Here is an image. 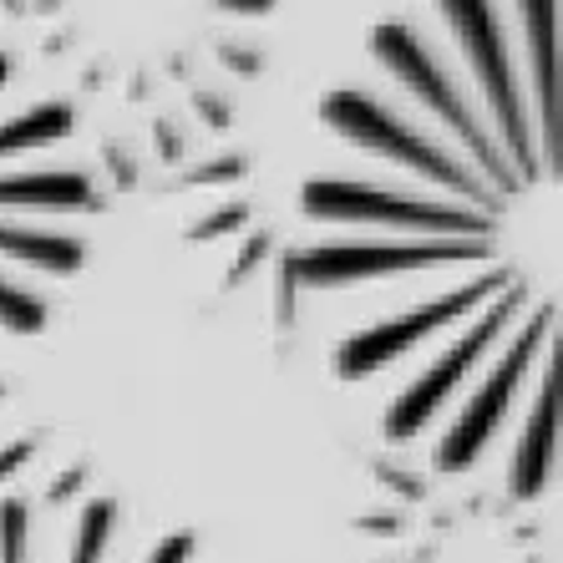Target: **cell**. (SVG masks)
I'll list each match as a JSON object with an SVG mask.
<instances>
[{
	"label": "cell",
	"mask_w": 563,
	"mask_h": 563,
	"mask_svg": "<svg viewBox=\"0 0 563 563\" xmlns=\"http://www.w3.org/2000/svg\"><path fill=\"white\" fill-rule=\"evenodd\" d=\"M371 56H376L386 71H391L401 87H407L411 97H417L427 112H437V118L446 122V128L457 132L462 143H467V153L483 163V173L493 178V188H498L503 198H518L523 194V178L508 168V157H503V147L493 143L483 132V122H477V112L467 107V97H462V87L452 81V71H446L442 62H437V52L427 46V41L417 36V31L407 26V21H386V26L371 31Z\"/></svg>",
	"instance_id": "1"
},
{
	"label": "cell",
	"mask_w": 563,
	"mask_h": 563,
	"mask_svg": "<svg viewBox=\"0 0 563 563\" xmlns=\"http://www.w3.org/2000/svg\"><path fill=\"white\" fill-rule=\"evenodd\" d=\"M320 118L341 132V137H351L355 147H366L376 157H391L401 168L421 173L427 184H442L452 194H462L467 203H483V213H493V219H503V209H508V198L498 188L483 184L472 168H462L457 157L446 153V147H437L432 137H421L417 128H407L391 107L376 102L371 92H330L320 102Z\"/></svg>",
	"instance_id": "2"
},
{
	"label": "cell",
	"mask_w": 563,
	"mask_h": 563,
	"mask_svg": "<svg viewBox=\"0 0 563 563\" xmlns=\"http://www.w3.org/2000/svg\"><path fill=\"white\" fill-rule=\"evenodd\" d=\"M442 21L452 26L457 46L467 52V66L477 87L487 97V112L503 132V147H508V168L523 178L528 188L543 178V163H538V143H533V122H528L523 92H518V71H512L508 56V36H503L498 5L493 0H437Z\"/></svg>",
	"instance_id": "3"
},
{
	"label": "cell",
	"mask_w": 563,
	"mask_h": 563,
	"mask_svg": "<svg viewBox=\"0 0 563 563\" xmlns=\"http://www.w3.org/2000/svg\"><path fill=\"white\" fill-rule=\"evenodd\" d=\"M300 209L320 223H386V229H421V234H498L493 213L446 209L432 198H407L401 188L351 184V178H310Z\"/></svg>",
	"instance_id": "4"
},
{
	"label": "cell",
	"mask_w": 563,
	"mask_h": 563,
	"mask_svg": "<svg viewBox=\"0 0 563 563\" xmlns=\"http://www.w3.org/2000/svg\"><path fill=\"white\" fill-rule=\"evenodd\" d=\"M493 244H467V239H437V244H320V250H289L285 264L295 285L335 289L351 279L376 275H411V269H442V264L487 260Z\"/></svg>",
	"instance_id": "5"
},
{
	"label": "cell",
	"mask_w": 563,
	"mask_h": 563,
	"mask_svg": "<svg viewBox=\"0 0 563 563\" xmlns=\"http://www.w3.org/2000/svg\"><path fill=\"white\" fill-rule=\"evenodd\" d=\"M549 335H553V305H538V310L528 314V325L518 330V341L503 351L498 371L483 380V391L472 396V407L462 411V417L452 421V432L442 437V446H437V472H462L483 457V446L493 442V432L503 427L512 396H518L528 366H533V355L543 351Z\"/></svg>",
	"instance_id": "6"
},
{
	"label": "cell",
	"mask_w": 563,
	"mask_h": 563,
	"mask_svg": "<svg viewBox=\"0 0 563 563\" xmlns=\"http://www.w3.org/2000/svg\"><path fill=\"white\" fill-rule=\"evenodd\" d=\"M523 300H528V285H508L498 300L477 314V325H472L467 335H462V341L452 345V351H446L432 371H427V376H417L407 391L396 396V407L386 411V437H391V442H407V437H417L421 427L432 421V411L442 407L452 391H457V380L467 376V371L477 366V355H483L487 345H493L503 330H508L512 310H518Z\"/></svg>",
	"instance_id": "7"
},
{
	"label": "cell",
	"mask_w": 563,
	"mask_h": 563,
	"mask_svg": "<svg viewBox=\"0 0 563 563\" xmlns=\"http://www.w3.org/2000/svg\"><path fill=\"white\" fill-rule=\"evenodd\" d=\"M512 285V275H483L477 285H462V289H446L442 300L421 305V310L401 314V320H386V325H371L361 330V335H351V341L335 351V376L341 380H361L371 376V371H380L386 361H396V355H407L411 345L421 341V335H432V330H442L446 320H457V314H467L472 305L493 300V295H503V289Z\"/></svg>",
	"instance_id": "8"
},
{
	"label": "cell",
	"mask_w": 563,
	"mask_h": 563,
	"mask_svg": "<svg viewBox=\"0 0 563 563\" xmlns=\"http://www.w3.org/2000/svg\"><path fill=\"white\" fill-rule=\"evenodd\" d=\"M518 5V21H523L528 36V71H533V97H538V128H543V147L538 153L549 157V173L559 178V0H512ZM538 157V163H543Z\"/></svg>",
	"instance_id": "9"
},
{
	"label": "cell",
	"mask_w": 563,
	"mask_h": 563,
	"mask_svg": "<svg viewBox=\"0 0 563 563\" xmlns=\"http://www.w3.org/2000/svg\"><path fill=\"white\" fill-rule=\"evenodd\" d=\"M553 462H559V361H549V376H543L538 401L528 411L523 442H518V457H512V498L518 503L543 498Z\"/></svg>",
	"instance_id": "10"
},
{
	"label": "cell",
	"mask_w": 563,
	"mask_h": 563,
	"mask_svg": "<svg viewBox=\"0 0 563 563\" xmlns=\"http://www.w3.org/2000/svg\"><path fill=\"white\" fill-rule=\"evenodd\" d=\"M0 203L5 209H97L92 184L81 173H21V178H0Z\"/></svg>",
	"instance_id": "11"
},
{
	"label": "cell",
	"mask_w": 563,
	"mask_h": 563,
	"mask_svg": "<svg viewBox=\"0 0 563 563\" xmlns=\"http://www.w3.org/2000/svg\"><path fill=\"white\" fill-rule=\"evenodd\" d=\"M0 254L36 264L46 275H77L87 264V244L81 239L52 234V229H11V223H0Z\"/></svg>",
	"instance_id": "12"
},
{
	"label": "cell",
	"mask_w": 563,
	"mask_h": 563,
	"mask_svg": "<svg viewBox=\"0 0 563 563\" xmlns=\"http://www.w3.org/2000/svg\"><path fill=\"white\" fill-rule=\"evenodd\" d=\"M71 132V107L66 102H41L21 112L15 122H0V157L5 153H36V147L56 143Z\"/></svg>",
	"instance_id": "13"
},
{
	"label": "cell",
	"mask_w": 563,
	"mask_h": 563,
	"mask_svg": "<svg viewBox=\"0 0 563 563\" xmlns=\"http://www.w3.org/2000/svg\"><path fill=\"white\" fill-rule=\"evenodd\" d=\"M112 523H118V503L97 498L81 508L77 518V538H71V559L66 563H97L107 553V538H112Z\"/></svg>",
	"instance_id": "14"
},
{
	"label": "cell",
	"mask_w": 563,
	"mask_h": 563,
	"mask_svg": "<svg viewBox=\"0 0 563 563\" xmlns=\"http://www.w3.org/2000/svg\"><path fill=\"white\" fill-rule=\"evenodd\" d=\"M0 325L5 330H21V335H36L46 325V300L26 295V289H15L0 279Z\"/></svg>",
	"instance_id": "15"
},
{
	"label": "cell",
	"mask_w": 563,
	"mask_h": 563,
	"mask_svg": "<svg viewBox=\"0 0 563 563\" xmlns=\"http://www.w3.org/2000/svg\"><path fill=\"white\" fill-rule=\"evenodd\" d=\"M31 508L26 498H0V563H26Z\"/></svg>",
	"instance_id": "16"
},
{
	"label": "cell",
	"mask_w": 563,
	"mask_h": 563,
	"mask_svg": "<svg viewBox=\"0 0 563 563\" xmlns=\"http://www.w3.org/2000/svg\"><path fill=\"white\" fill-rule=\"evenodd\" d=\"M250 173V157H209V163H198V168H188V184H239Z\"/></svg>",
	"instance_id": "17"
},
{
	"label": "cell",
	"mask_w": 563,
	"mask_h": 563,
	"mask_svg": "<svg viewBox=\"0 0 563 563\" xmlns=\"http://www.w3.org/2000/svg\"><path fill=\"white\" fill-rule=\"evenodd\" d=\"M239 223H250V209H244V203H229V209H213L209 219H198V223H194V234H188V239L209 244V239L229 234V229H239Z\"/></svg>",
	"instance_id": "18"
},
{
	"label": "cell",
	"mask_w": 563,
	"mask_h": 563,
	"mask_svg": "<svg viewBox=\"0 0 563 563\" xmlns=\"http://www.w3.org/2000/svg\"><path fill=\"white\" fill-rule=\"evenodd\" d=\"M188 553H194V533H168L143 563H188Z\"/></svg>",
	"instance_id": "19"
},
{
	"label": "cell",
	"mask_w": 563,
	"mask_h": 563,
	"mask_svg": "<svg viewBox=\"0 0 563 563\" xmlns=\"http://www.w3.org/2000/svg\"><path fill=\"white\" fill-rule=\"evenodd\" d=\"M264 254H269V239H264V234H250V244H244V254H239V260H234V269H229V285H244V279H250V269L264 260Z\"/></svg>",
	"instance_id": "20"
},
{
	"label": "cell",
	"mask_w": 563,
	"mask_h": 563,
	"mask_svg": "<svg viewBox=\"0 0 563 563\" xmlns=\"http://www.w3.org/2000/svg\"><path fill=\"white\" fill-rule=\"evenodd\" d=\"M41 452L36 437H26V442H11V446H0V477H11V472H21L31 457Z\"/></svg>",
	"instance_id": "21"
},
{
	"label": "cell",
	"mask_w": 563,
	"mask_h": 563,
	"mask_svg": "<svg viewBox=\"0 0 563 563\" xmlns=\"http://www.w3.org/2000/svg\"><path fill=\"white\" fill-rule=\"evenodd\" d=\"M219 56H223L229 66H234L239 77H254V71L264 66V56H260V52H250V46H219Z\"/></svg>",
	"instance_id": "22"
},
{
	"label": "cell",
	"mask_w": 563,
	"mask_h": 563,
	"mask_svg": "<svg viewBox=\"0 0 563 563\" xmlns=\"http://www.w3.org/2000/svg\"><path fill=\"white\" fill-rule=\"evenodd\" d=\"M81 483H87V467H71V472H62V483H52V493H46V498H52V503L77 498Z\"/></svg>",
	"instance_id": "23"
},
{
	"label": "cell",
	"mask_w": 563,
	"mask_h": 563,
	"mask_svg": "<svg viewBox=\"0 0 563 563\" xmlns=\"http://www.w3.org/2000/svg\"><path fill=\"white\" fill-rule=\"evenodd\" d=\"M223 15H269L275 11V0H219Z\"/></svg>",
	"instance_id": "24"
},
{
	"label": "cell",
	"mask_w": 563,
	"mask_h": 563,
	"mask_svg": "<svg viewBox=\"0 0 563 563\" xmlns=\"http://www.w3.org/2000/svg\"><path fill=\"white\" fill-rule=\"evenodd\" d=\"M5 77H11V56L0 52V87H5Z\"/></svg>",
	"instance_id": "25"
},
{
	"label": "cell",
	"mask_w": 563,
	"mask_h": 563,
	"mask_svg": "<svg viewBox=\"0 0 563 563\" xmlns=\"http://www.w3.org/2000/svg\"><path fill=\"white\" fill-rule=\"evenodd\" d=\"M0 396H5V386H0Z\"/></svg>",
	"instance_id": "26"
}]
</instances>
